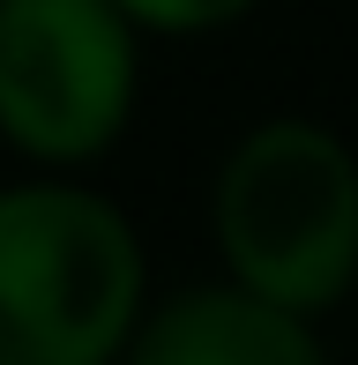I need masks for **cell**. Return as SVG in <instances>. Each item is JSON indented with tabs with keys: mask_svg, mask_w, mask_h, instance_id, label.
<instances>
[{
	"mask_svg": "<svg viewBox=\"0 0 358 365\" xmlns=\"http://www.w3.org/2000/svg\"><path fill=\"white\" fill-rule=\"evenodd\" d=\"M247 8L254 0H120L127 23H150V30H217Z\"/></svg>",
	"mask_w": 358,
	"mask_h": 365,
	"instance_id": "obj_5",
	"label": "cell"
},
{
	"mask_svg": "<svg viewBox=\"0 0 358 365\" xmlns=\"http://www.w3.org/2000/svg\"><path fill=\"white\" fill-rule=\"evenodd\" d=\"M127 365H321L306 313H284L254 291H187L142 321Z\"/></svg>",
	"mask_w": 358,
	"mask_h": 365,
	"instance_id": "obj_4",
	"label": "cell"
},
{
	"mask_svg": "<svg viewBox=\"0 0 358 365\" xmlns=\"http://www.w3.org/2000/svg\"><path fill=\"white\" fill-rule=\"evenodd\" d=\"M217 246L232 284L321 313L358 276V164L314 120H269L217 172Z\"/></svg>",
	"mask_w": 358,
	"mask_h": 365,
	"instance_id": "obj_2",
	"label": "cell"
},
{
	"mask_svg": "<svg viewBox=\"0 0 358 365\" xmlns=\"http://www.w3.org/2000/svg\"><path fill=\"white\" fill-rule=\"evenodd\" d=\"M135 112V23L120 0H0V135L83 164Z\"/></svg>",
	"mask_w": 358,
	"mask_h": 365,
	"instance_id": "obj_3",
	"label": "cell"
},
{
	"mask_svg": "<svg viewBox=\"0 0 358 365\" xmlns=\"http://www.w3.org/2000/svg\"><path fill=\"white\" fill-rule=\"evenodd\" d=\"M142 313V246L75 187L0 194V365H112Z\"/></svg>",
	"mask_w": 358,
	"mask_h": 365,
	"instance_id": "obj_1",
	"label": "cell"
}]
</instances>
